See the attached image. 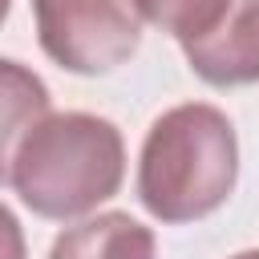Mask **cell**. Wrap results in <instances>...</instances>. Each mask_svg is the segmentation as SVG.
Segmentation results:
<instances>
[{
  "instance_id": "cell-1",
  "label": "cell",
  "mask_w": 259,
  "mask_h": 259,
  "mask_svg": "<svg viewBox=\"0 0 259 259\" xmlns=\"http://www.w3.org/2000/svg\"><path fill=\"white\" fill-rule=\"evenodd\" d=\"M125 178L121 130L97 113H49L4 150L8 190L40 219H77L113 198Z\"/></svg>"
},
{
  "instance_id": "cell-2",
  "label": "cell",
  "mask_w": 259,
  "mask_h": 259,
  "mask_svg": "<svg viewBox=\"0 0 259 259\" xmlns=\"http://www.w3.org/2000/svg\"><path fill=\"white\" fill-rule=\"evenodd\" d=\"M239 178V142L223 109L186 101L166 109L138 162V198L162 223H194L219 210Z\"/></svg>"
},
{
  "instance_id": "cell-3",
  "label": "cell",
  "mask_w": 259,
  "mask_h": 259,
  "mask_svg": "<svg viewBox=\"0 0 259 259\" xmlns=\"http://www.w3.org/2000/svg\"><path fill=\"white\" fill-rule=\"evenodd\" d=\"M32 16L45 57L81 77L113 73L142 45L130 0H32Z\"/></svg>"
},
{
  "instance_id": "cell-4",
  "label": "cell",
  "mask_w": 259,
  "mask_h": 259,
  "mask_svg": "<svg viewBox=\"0 0 259 259\" xmlns=\"http://www.w3.org/2000/svg\"><path fill=\"white\" fill-rule=\"evenodd\" d=\"M186 65L219 89L259 81V0H231L223 20L182 45Z\"/></svg>"
},
{
  "instance_id": "cell-5",
  "label": "cell",
  "mask_w": 259,
  "mask_h": 259,
  "mask_svg": "<svg viewBox=\"0 0 259 259\" xmlns=\"http://www.w3.org/2000/svg\"><path fill=\"white\" fill-rule=\"evenodd\" d=\"M49 259H158V251L150 227L121 210H105L77 227H65L53 239Z\"/></svg>"
},
{
  "instance_id": "cell-6",
  "label": "cell",
  "mask_w": 259,
  "mask_h": 259,
  "mask_svg": "<svg viewBox=\"0 0 259 259\" xmlns=\"http://www.w3.org/2000/svg\"><path fill=\"white\" fill-rule=\"evenodd\" d=\"M227 4L231 0H130V8L142 20H150L154 28L170 32L182 45L194 40V36H202V32H210L223 20Z\"/></svg>"
},
{
  "instance_id": "cell-7",
  "label": "cell",
  "mask_w": 259,
  "mask_h": 259,
  "mask_svg": "<svg viewBox=\"0 0 259 259\" xmlns=\"http://www.w3.org/2000/svg\"><path fill=\"white\" fill-rule=\"evenodd\" d=\"M40 117H49V89L24 73L20 61H4V150H12Z\"/></svg>"
},
{
  "instance_id": "cell-8",
  "label": "cell",
  "mask_w": 259,
  "mask_h": 259,
  "mask_svg": "<svg viewBox=\"0 0 259 259\" xmlns=\"http://www.w3.org/2000/svg\"><path fill=\"white\" fill-rule=\"evenodd\" d=\"M231 259H259V247H255V251H239V255H231Z\"/></svg>"
}]
</instances>
